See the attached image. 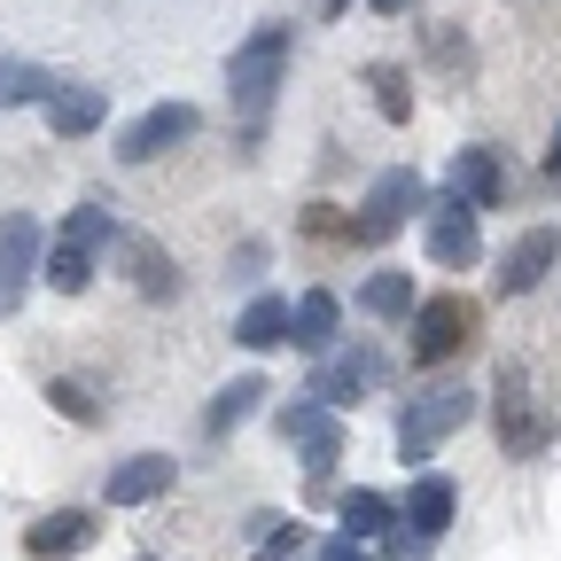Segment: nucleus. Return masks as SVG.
Masks as SVG:
<instances>
[{"label":"nucleus","mask_w":561,"mask_h":561,"mask_svg":"<svg viewBox=\"0 0 561 561\" xmlns=\"http://www.w3.org/2000/svg\"><path fill=\"white\" fill-rule=\"evenodd\" d=\"M280 79H289V24H257V32L227 55V102H234V117H242L250 133L265 125Z\"/></svg>","instance_id":"obj_1"},{"label":"nucleus","mask_w":561,"mask_h":561,"mask_svg":"<svg viewBox=\"0 0 561 561\" xmlns=\"http://www.w3.org/2000/svg\"><path fill=\"white\" fill-rule=\"evenodd\" d=\"M102 242H110V203H79V210L62 219L55 250H47V289L79 297L87 280H94V257H102Z\"/></svg>","instance_id":"obj_2"},{"label":"nucleus","mask_w":561,"mask_h":561,"mask_svg":"<svg viewBox=\"0 0 561 561\" xmlns=\"http://www.w3.org/2000/svg\"><path fill=\"white\" fill-rule=\"evenodd\" d=\"M476 421V390H430V398H413L405 413H398V460L413 468V460H430L453 430H468Z\"/></svg>","instance_id":"obj_3"},{"label":"nucleus","mask_w":561,"mask_h":561,"mask_svg":"<svg viewBox=\"0 0 561 561\" xmlns=\"http://www.w3.org/2000/svg\"><path fill=\"white\" fill-rule=\"evenodd\" d=\"M468 335H476V305L468 297H421L413 305V367H445Z\"/></svg>","instance_id":"obj_4"},{"label":"nucleus","mask_w":561,"mask_h":561,"mask_svg":"<svg viewBox=\"0 0 561 561\" xmlns=\"http://www.w3.org/2000/svg\"><path fill=\"white\" fill-rule=\"evenodd\" d=\"M280 437L305 445V476H312V483H328V476H335V460H343V421H335L328 405L289 398V405H280Z\"/></svg>","instance_id":"obj_5"},{"label":"nucleus","mask_w":561,"mask_h":561,"mask_svg":"<svg viewBox=\"0 0 561 561\" xmlns=\"http://www.w3.org/2000/svg\"><path fill=\"white\" fill-rule=\"evenodd\" d=\"M421 195H430V187H421V172H413V164L382 172V180L367 187V203H359V227H351V234H359V242H390V234L413 219V210H421Z\"/></svg>","instance_id":"obj_6"},{"label":"nucleus","mask_w":561,"mask_h":561,"mask_svg":"<svg viewBox=\"0 0 561 561\" xmlns=\"http://www.w3.org/2000/svg\"><path fill=\"white\" fill-rule=\"evenodd\" d=\"M195 125H203L195 102H157V110H140V117L117 133V157H125V164H149V157L180 149V140H195Z\"/></svg>","instance_id":"obj_7"},{"label":"nucleus","mask_w":561,"mask_h":561,"mask_svg":"<svg viewBox=\"0 0 561 561\" xmlns=\"http://www.w3.org/2000/svg\"><path fill=\"white\" fill-rule=\"evenodd\" d=\"M491 421H500V445H507V460H530V453L546 445V421H538V405H530L523 367H500V382H491Z\"/></svg>","instance_id":"obj_8"},{"label":"nucleus","mask_w":561,"mask_h":561,"mask_svg":"<svg viewBox=\"0 0 561 561\" xmlns=\"http://www.w3.org/2000/svg\"><path fill=\"white\" fill-rule=\"evenodd\" d=\"M32 280H39V219L32 210H9L0 219V312L24 305Z\"/></svg>","instance_id":"obj_9"},{"label":"nucleus","mask_w":561,"mask_h":561,"mask_svg":"<svg viewBox=\"0 0 561 561\" xmlns=\"http://www.w3.org/2000/svg\"><path fill=\"white\" fill-rule=\"evenodd\" d=\"M375 382H382V351H375V343H351V351H335V359L320 367L312 405H328V413H335V405H359Z\"/></svg>","instance_id":"obj_10"},{"label":"nucleus","mask_w":561,"mask_h":561,"mask_svg":"<svg viewBox=\"0 0 561 561\" xmlns=\"http://www.w3.org/2000/svg\"><path fill=\"white\" fill-rule=\"evenodd\" d=\"M507 195V164H500V149H460L453 157V172H445V203H460V210H483Z\"/></svg>","instance_id":"obj_11"},{"label":"nucleus","mask_w":561,"mask_h":561,"mask_svg":"<svg viewBox=\"0 0 561 561\" xmlns=\"http://www.w3.org/2000/svg\"><path fill=\"white\" fill-rule=\"evenodd\" d=\"M553 257H561V227H530V234H515V250L500 257V297H530L538 280L553 273Z\"/></svg>","instance_id":"obj_12"},{"label":"nucleus","mask_w":561,"mask_h":561,"mask_svg":"<svg viewBox=\"0 0 561 561\" xmlns=\"http://www.w3.org/2000/svg\"><path fill=\"white\" fill-rule=\"evenodd\" d=\"M421 250H430L437 265H476V250H483V219H476V210H460V203H437V210H430V227H421Z\"/></svg>","instance_id":"obj_13"},{"label":"nucleus","mask_w":561,"mask_h":561,"mask_svg":"<svg viewBox=\"0 0 561 561\" xmlns=\"http://www.w3.org/2000/svg\"><path fill=\"white\" fill-rule=\"evenodd\" d=\"M94 538H102V523H94L87 507H55L47 523H32L24 553H32V561H70V553H87Z\"/></svg>","instance_id":"obj_14"},{"label":"nucleus","mask_w":561,"mask_h":561,"mask_svg":"<svg viewBox=\"0 0 561 561\" xmlns=\"http://www.w3.org/2000/svg\"><path fill=\"white\" fill-rule=\"evenodd\" d=\"M172 460L164 453H133L125 468H110V483H102V500L110 507H140V500H164V491H172Z\"/></svg>","instance_id":"obj_15"},{"label":"nucleus","mask_w":561,"mask_h":561,"mask_svg":"<svg viewBox=\"0 0 561 561\" xmlns=\"http://www.w3.org/2000/svg\"><path fill=\"white\" fill-rule=\"evenodd\" d=\"M453 507H460V491H453V476H413V491H405V507H398V523H405L413 538H445Z\"/></svg>","instance_id":"obj_16"},{"label":"nucleus","mask_w":561,"mask_h":561,"mask_svg":"<svg viewBox=\"0 0 561 561\" xmlns=\"http://www.w3.org/2000/svg\"><path fill=\"white\" fill-rule=\"evenodd\" d=\"M102 117H110V87H55V94H47V125H55L62 140H87Z\"/></svg>","instance_id":"obj_17"},{"label":"nucleus","mask_w":561,"mask_h":561,"mask_svg":"<svg viewBox=\"0 0 561 561\" xmlns=\"http://www.w3.org/2000/svg\"><path fill=\"white\" fill-rule=\"evenodd\" d=\"M398 530V500H390V491H367V483H351L343 491V538H390Z\"/></svg>","instance_id":"obj_18"},{"label":"nucleus","mask_w":561,"mask_h":561,"mask_svg":"<svg viewBox=\"0 0 561 561\" xmlns=\"http://www.w3.org/2000/svg\"><path fill=\"white\" fill-rule=\"evenodd\" d=\"M335 320H343V305H335L328 289H312V297L289 305V343H297V351H328V343H335Z\"/></svg>","instance_id":"obj_19"},{"label":"nucleus","mask_w":561,"mask_h":561,"mask_svg":"<svg viewBox=\"0 0 561 561\" xmlns=\"http://www.w3.org/2000/svg\"><path fill=\"white\" fill-rule=\"evenodd\" d=\"M234 343L242 351H273V343H289V297H250L242 320H234Z\"/></svg>","instance_id":"obj_20"},{"label":"nucleus","mask_w":561,"mask_h":561,"mask_svg":"<svg viewBox=\"0 0 561 561\" xmlns=\"http://www.w3.org/2000/svg\"><path fill=\"white\" fill-rule=\"evenodd\" d=\"M257 398H265V375H234L219 398H210V413H203V430L210 437H227V430H242V421L257 413Z\"/></svg>","instance_id":"obj_21"},{"label":"nucleus","mask_w":561,"mask_h":561,"mask_svg":"<svg viewBox=\"0 0 561 561\" xmlns=\"http://www.w3.org/2000/svg\"><path fill=\"white\" fill-rule=\"evenodd\" d=\"M413 273H398V265H382L367 289H359V312H375V320H413Z\"/></svg>","instance_id":"obj_22"},{"label":"nucleus","mask_w":561,"mask_h":561,"mask_svg":"<svg viewBox=\"0 0 561 561\" xmlns=\"http://www.w3.org/2000/svg\"><path fill=\"white\" fill-rule=\"evenodd\" d=\"M125 265H133V289H140V297H172V289H180V265H172L157 242H140V234L125 242Z\"/></svg>","instance_id":"obj_23"},{"label":"nucleus","mask_w":561,"mask_h":561,"mask_svg":"<svg viewBox=\"0 0 561 561\" xmlns=\"http://www.w3.org/2000/svg\"><path fill=\"white\" fill-rule=\"evenodd\" d=\"M367 87H375V110H382L390 125H405V117H413V79H405L398 62H375V70H367Z\"/></svg>","instance_id":"obj_24"},{"label":"nucleus","mask_w":561,"mask_h":561,"mask_svg":"<svg viewBox=\"0 0 561 561\" xmlns=\"http://www.w3.org/2000/svg\"><path fill=\"white\" fill-rule=\"evenodd\" d=\"M47 94H55L47 70H32V62H9V55H0V110H9V102H47Z\"/></svg>","instance_id":"obj_25"},{"label":"nucleus","mask_w":561,"mask_h":561,"mask_svg":"<svg viewBox=\"0 0 561 561\" xmlns=\"http://www.w3.org/2000/svg\"><path fill=\"white\" fill-rule=\"evenodd\" d=\"M47 398H55V413H62V421H94V413H102V405L87 398V382H70V375H62V382H47Z\"/></svg>","instance_id":"obj_26"},{"label":"nucleus","mask_w":561,"mask_h":561,"mask_svg":"<svg viewBox=\"0 0 561 561\" xmlns=\"http://www.w3.org/2000/svg\"><path fill=\"white\" fill-rule=\"evenodd\" d=\"M320 561H367V546H359V538H343V530H335V538H320Z\"/></svg>","instance_id":"obj_27"},{"label":"nucleus","mask_w":561,"mask_h":561,"mask_svg":"<svg viewBox=\"0 0 561 561\" xmlns=\"http://www.w3.org/2000/svg\"><path fill=\"white\" fill-rule=\"evenodd\" d=\"M390 561H430V538H413V530H398V538H390Z\"/></svg>","instance_id":"obj_28"},{"label":"nucleus","mask_w":561,"mask_h":561,"mask_svg":"<svg viewBox=\"0 0 561 561\" xmlns=\"http://www.w3.org/2000/svg\"><path fill=\"white\" fill-rule=\"evenodd\" d=\"M257 265H265V250H257V242H242V250H234V280H250Z\"/></svg>","instance_id":"obj_29"},{"label":"nucleus","mask_w":561,"mask_h":561,"mask_svg":"<svg viewBox=\"0 0 561 561\" xmlns=\"http://www.w3.org/2000/svg\"><path fill=\"white\" fill-rule=\"evenodd\" d=\"M546 180L561 187V125H553V149H546Z\"/></svg>","instance_id":"obj_30"},{"label":"nucleus","mask_w":561,"mask_h":561,"mask_svg":"<svg viewBox=\"0 0 561 561\" xmlns=\"http://www.w3.org/2000/svg\"><path fill=\"white\" fill-rule=\"evenodd\" d=\"M375 9H382V16H405V9H413V0H375Z\"/></svg>","instance_id":"obj_31"},{"label":"nucleus","mask_w":561,"mask_h":561,"mask_svg":"<svg viewBox=\"0 0 561 561\" xmlns=\"http://www.w3.org/2000/svg\"><path fill=\"white\" fill-rule=\"evenodd\" d=\"M343 9H351V0H320V16H328V24H335V16H343Z\"/></svg>","instance_id":"obj_32"},{"label":"nucleus","mask_w":561,"mask_h":561,"mask_svg":"<svg viewBox=\"0 0 561 561\" xmlns=\"http://www.w3.org/2000/svg\"><path fill=\"white\" fill-rule=\"evenodd\" d=\"M140 561H149V553H140Z\"/></svg>","instance_id":"obj_33"}]
</instances>
